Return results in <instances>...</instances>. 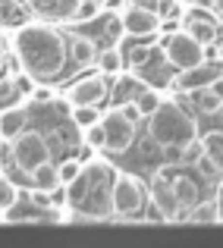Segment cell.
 <instances>
[{"instance_id": "obj_1", "label": "cell", "mask_w": 223, "mask_h": 248, "mask_svg": "<svg viewBox=\"0 0 223 248\" xmlns=\"http://www.w3.org/2000/svg\"><path fill=\"white\" fill-rule=\"evenodd\" d=\"M16 60L32 82H54L66 69V38L50 25H19L16 31Z\"/></svg>"}, {"instance_id": "obj_2", "label": "cell", "mask_w": 223, "mask_h": 248, "mask_svg": "<svg viewBox=\"0 0 223 248\" xmlns=\"http://www.w3.org/2000/svg\"><path fill=\"white\" fill-rule=\"evenodd\" d=\"M148 132H151V139H154L157 145H163V148H170V145L182 148L186 141L195 139V123H192V116H189L179 104L160 101L154 107V113H151Z\"/></svg>"}, {"instance_id": "obj_3", "label": "cell", "mask_w": 223, "mask_h": 248, "mask_svg": "<svg viewBox=\"0 0 223 248\" xmlns=\"http://www.w3.org/2000/svg\"><path fill=\"white\" fill-rule=\"evenodd\" d=\"M142 207H145V188H142V182L129 173H116L113 182H110V211L116 217H135Z\"/></svg>"}, {"instance_id": "obj_4", "label": "cell", "mask_w": 223, "mask_h": 248, "mask_svg": "<svg viewBox=\"0 0 223 248\" xmlns=\"http://www.w3.org/2000/svg\"><path fill=\"white\" fill-rule=\"evenodd\" d=\"M10 145H13V164L22 173H32L41 160H48V141L35 129H22L19 135L10 139Z\"/></svg>"}, {"instance_id": "obj_5", "label": "cell", "mask_w": 223, "mask_h": 248, "mask_svg": "<svg viewBox=\"0 0 223 248\" xmlns=\"http://www.w3.org/2000/svg\"><path fill=\"white\" fill-rule=\"evenodd\" d=\"M163 57H167L170 66L189 69V66L205 60V44H198L189 31H173V35H167V41H163Z\"/></svg>"}, {"instance_id": "obj_6", "label": "cell", "mask_w": 223, "mask_h": 248, "mask_svg": "<svg viewBox=\"0 0 223 248\" xmlns=\"http://www.w3.org/2000/svg\"><path fill=\"white\" fill-rule=\"evenodd\" d=\"M101 126H104V148L110 154H123L135 139V123L123 113L120 107L107 110V116H101Z\"/></svg>"}, {"instance_id": "obj_7", "label": "cell", "mask_w": 223, "mask_h": 248, "mask_svg": "<svg viewBox=\"0 0 223 248\" xmlns=\"http://www.w3.org/2000/svg\"><path fill=\"white\" fill-rule=\"evenodd\" d=\"M66 97H69L73 107H85V104L88 107H101L104 97H110V82L104 76H85V79L69 85Z\"/></svg>"}, {"instance_id": "obj_8", "label": "cell", "mask_w": 223, "mask_h": 248, "mask_svg": "<svg viewBox=\"0 0 223 248\" xmlns=\"http://www.w3.org/2000/svg\"><path fill=\"white\" fill-rule=\"evenodd\" d=\"M82 0H22L29 16L44 19V22H73Z\"/></svg>"}, {"instance_id": "obj_9", "label": "cell", "mask_w": 223, "mask_h": 248, "mask_svg": "<svg viewBox=\"0 0 223 248\" xmlns=\"http://www.w3.org/2000/svg\"><path fill=\"white\" fill-rule=\"evenodd\" d=\"M182 22H186V31H189V35H192L198 44H214V41H217V35H220L217 16H211L205 6H195V10H189Z\"/></svg>"}, {"instance_id": "obj_10", "label": "cell", "mask_w": 223, "mask_h": 248, "mask_svg": "<svg viewBox=\"0 0 223 248\" xmlns=\"http://www.w3.org/2000/svg\"><path fill=\"white\" fill-rule=\"evenodd\" d=\"M123 29L129 31V35H139V38H148L154 35L157 29H160V16H157L154 10H145V6H126V13H123Z\"/></svg>"}, {"instance_id": "obj_11", "label": "cell", "mask_w": 223, "mask_h": 248, "mask_svg": "<svg viewBox=\"0 0 223 248\" xmlns=\"http://www.w3.org/2000/svg\"><path fill=\"white\" fill-rule=\"evenodd\" d=\"M151 201H154V207L163 214V220L186 217V211L179 207V201H176L173 186H170L167 176H154V182H151Z\"/></svg>"}, {"instance_id": "obj_12", "label": "cell", "mask_w": 223, "mask_h": 248, "mask_svg": "<svg viewBox=\"0 0 223 248\" xmlns=\"http://www.w3.org/2000/svg\"><path fill=\"white\" fill-rule=\"evenodd\" d=\"M223 73V66H217V63H195V66L182 69L179 76H176V88L182 91H195V88H205V85H211L217 76Z\"/></svg>"}, {"instance_id": "obj_13", "label": "cell", "mask_w": 223, "mask_h": 248, "mask_svg": "<svg viewBox=\"0 0 223 248\" xmlns=\"http://www.w3.org/2000/svg\"><path fill=\"white\" fill-rule=\"evenodd\" d=\"M170 186H173V195H176V201H179L182 211H186V207H192L195 201H201V192H198V186H195L192 176L179 173V176H173V179H170Z\"/></svg>"}, {"instance_id": "obj_14", "label": "cell", "mask_w": 223, "mask_h": 248, "mask_svg": "<svg viewBox=\"0 0 223 248\" xmlns=\"http://www.w3.org/2000/svg\"><path fill=\"white\" fill-rule=\"evenodd\" d=\"M25 123H29V110L25 107H6L3 113H0V139L19 135L25 129Z\"/></svg>"}, {"instance_id": "obj_15", "label": "cell", "mask_w": 223, "mask_h": 248, "mask_svg": "<svg viewBox=\"0 0 223 248\" xmlns=\"http://www.w3.org/2000/svg\"><path fill=\"white\" fill-rule=\"evenodd\" d=\"M25 22H29V10L22 6V0H0V25L19 29Z\"/></svg>"}, {"instance_id": "obj_16", "label": "cell", "mask_w": 223, "mask_h": 248, "mask_svg": "<svg viewBox=\"0 0 223 248\" xmlns=\"http://www.w3.org/2000/svg\"><path fill=\"white\" fill-rule=\"evenodd\" d=\"M29 179H32V186L35 188H44V192H50V188L60 182V176H57V167L50 164V160H41L35 170L29 173Z\"/></svg>"}, {"instance_id": "obj_17", "label": "cell", "mask_w": 223, "mask_h": 248, "mask_svg": "<svg viewBox=\"0 0 223 248\" xmlns=\"http://www.w3.org/2000/svg\"><path fill=\"white\" fill-rule=\"evenodd\" d=\"M186 220L189 223H220V217H217V204H214V198L211 201H195L192 207H189V214H186Z\"/></svg>"}, {"instance_id": "obj_18", "label": "cell", "mask_w": 223, "mask_h": 248, "mask_svg": "<svg viewBox=\"0 0 223 248\" xmlns=\"http://www.w3.org/2000/svg\"><path fill=\"white\" fill-rule=\"evenodd\" d=\"M201 151H205V157L211 160L214 167L223 170V132H207L205 139H201Z\"/></svg>"}, {"instance_id": "obj_19", "label": "cell", "mask_w": 223, "mask_h": 248, "mask_svg": "<svg viewBox=\"0 0 223 248\" xmlns=\"http://www.w3.org/2000/svg\"><path fill=\"white\" fill-rule=\"evenodd\" d=\"M192 101H195V107H198L201 113H217V107H220L223 97L214 94L211 85H205V88H195V91H192Z\"/></svg>"}, {"instance_id": "obj_20", "label": "cell", "mask_w": 223, "mask_h": 248, "mask_svg": "<svg viewBox=\"0 0 223 248\" xmlns=\"http://www.w3.org/2000/svg\"><path fill=\"white\" fill-rule=\"evenodd\" d=\"M97 66H101V73H107L110 79H113V76H120V69H123V54L116 47H107L101 57H97Z\"/></svg>"}, {"instance_id": "obj_21", "label": "cell", "mask_w": 223, "mask_h": 248, "mask_svg": "<svg viewBox=\"0 0 223 248\" xmlns=\"http://www.w3.org/2000/svg\"><path fill=\"white\" fill-rule=\"evenodd\" d=\"M151 57H154V47L151 44H132V47L126 50V57H123V63H129V66H148Z\"/></svg>"}, {"instance_id": "obj_22", "label": "cell", "mask_w": 223, "mask_h": 248, "mask_svg": "<svg viewBox=\"0 0 223 248\" xmlns=\"http://www.w3.org/2000/svg\"><path fill=\"white\" fill-rule=\"evenodd\" d=\"M73 57H76L79 66H88V63L97 57L95 41H88V38H73Z\"/></svg>"}, {"instance_id": "obj_23", "label": "cell", "mask_w": 223, "mask_h": 248, "mask_svg": "<svg viewBox=\"0 0 223 248\" xmlns=\"http://www.w3.org/2000/svg\"><path fill=\"white\" fill-rule=\"evenodd\" d=\"M19 201V192H16V182L10 176H0V211H10L13 204Z\"/></svg>"}, {"instance_id": "obj_24", "label": "cell", "mask_w": 223, "mask_h": 248, "mask_svg": "<svg viewBox=\"0 0 223 248\" xmlns=\"http://www.w3.org/2000/svg\"><path fill=\"white\" fill-rule=\"evenodd\" d=\"M160 104V97H157V91H148V88H142L139 94H135V107H139V113L142 116H151L154 113V107Z\"/></svg>"}, {"instance_id": "obj_25", "label": "cell", "mask_w": 223, "mask_h": 248, "mask_svg": "<svg viewBox=\"0 0 223 248\" xmlns=\"http://www.w3.org/2000/svg\"><path fill=\"white\" fill-rule=\"evenodd\" d=\"M139 91H142V85L135 82V79H120V88L113 91L116 107H120V104H126V101H132V94H139Z\"/></svg>"}, {"instance_id": "obj_26", "label": "cell", "mask_w": 223, "mask_h": 248, "mask_svg": "<svg viewBox=\"0 0 223 248\" xmlns=\"http://www.w3.org/2000/svg\"><path fill=\"white\" fill-rule=\"evenodd\" d=\"M73 120H76L79 129H85V126H91V123L101 120V113H97V107H88V104H85V107H76L73 110Z\"/></svg>"}, {"instance_id": "obj_27", "label": "cell", "mask_w": 223, "mask_h": 248, "mask_svg": "<svg viewBox=\"0 0 223 248\" xmlns=\"http://www.w3.org/2000/svg\"><path fill=\"white\" fill-rule=\"evenodd\" d=\"M97 13H101V0H82V3H79V10H76V19H73V22H91Z\"/></svg>"}, {"instance_id": "obj_28", "label": "cell", "mask_w": 223, "mask_h": 248, "mask_svg": "<svg viewBox=\"0 0 223 248\" xmlns=\"http://www.w3.org/2000/svg\"><path fill=\"white\" fill-rule=\"evenodd\" d=\"M79 173H82V164H79L76 157H73V160H63V164L57 167V176H60V182H63V186H66V182H73Z\"/></svg>"}, {"instance_id": "obj_29", "label": "cell", "mask_w": 223, "mask_h": 248, "mask_svg": "<svg viewBox=\"0 0 223 248\" xmlns=\"http://www.w3.org/2000/svg\"><path fill=\"white\" fill-rule=\"evenodd\" d=\"M85 145L88 148H104V126H101V120L91 123V126H85Z\"/></svg>"}, {"instance_id": "obj_30", "label": "cell", "mask_w": 223, "mask_h": 248, "mask_svg": "<svg viewBox=\"0 0 223 248\" xmlns=\"http://www.w3.org/2000/svg\"><path fill=\"white\" fill-rule=\"evenodd\" d=\"M48 198H50V207H63V204H66V186L57 182V186L48 192Z\"/></svg>"}, {"instance_id": "obj_31", "label": "cell", "mask_w": 223, "mask_h": 248, "mask_svg": "<svg viewBox=\"0 0 223 248\" xmlns=\"http://www.w3.org/2000/svg\"><path fill=\"white\" fill-rule=\"evenodd\" d=\"M13 88H16L19 94H29V91H32V76L16 73V79H13Z\"/></svg>"}, {"instance_id": "obj_32", "label": "cell", "mask_w": 223, "mask_h": 248, "mask_svg": "<svg viewBox=\"0 0 223 248\" xmlns=\"http://www.w3.org/2000/svg\"><path fill=\"white\" fill-rule=\"evenodd\" d=\"M50 97H54V91L48 88V82H44L41 88H35V91H32V101H35V104H48Z\"/></svg>"}, {"instance_id": "obj_33", "label": "cell", "mask_w": 223, "mask_h": 248, "mask_svg": "<svg viewBox=\"0 0 223 248\" xmlns=\"http://www.w3.org/2000/svg\"><path fill=\"white\" fill-rule=\"evenodd\" d=\"M214 204H217V217H220V223H223V182H220V188H217V198H214Z\"/></svg>"}, {"instance_id": "obj_34", "label": "cell", "mask_w": 223, "mask_h": 248, "mask_svg": "<svg viewBox=\"0 0 223 248\" xmlns=\"http://www.w3.org/2000/svg\"><path fill=\"white\" fill-rule=\"evenodd\" d=\"M211 91H214V94H217V97H223V73H220L217 79L211 82Z\"/></svg>"}, {"instance_id": "obj_35", "label": "cell", "mask_w": 223, "mask_h": 248, "mask_svg": "<svg viewBox=\"0 0 223 248\" xmlns=\"http://www.w3.org/2000/svg\"><path fill=\"white\" fill-rule=\"evenodd\" d=\"M132 6H145V10H154L157 6V0H129Z\"/></svg>"}, {"instance_id": "obj_36", "label": "cell", "mask_w": 223, "mask_h": 248, "mask_svg": "<svg viewBox=\"0 0 223 248\" xmlns=\"http://www.w3.org/2000/svg\"><path fill=\"white\" fill-rule=\"evenodd\" d=\"M3 60H6V41H3V35H0V69H3Z\"/></svg>"}, {"instance_id": "obj_37", "label": "cell", "mask_w": 223, "mask_h": 248, "mask_svg": "<svg viewBox=\"0 0 223 248\" xmlns=\"http://www.w3.org/2000/svg\"><path fill=\"white\" fill-rule=\"evenodd\" d=\"M214 47H217V57H223V35H217V41H214Z\"/></svg>"}, {"instance_id": "obj_38", "label": "cell", "mask_w": 223, "mask_h": 248, "mask_svg": "<svg viewBox=\"0 0 223 248\" xmlns=\"http://www.w3.org/2000/svg\"><path fill=\"white\" fill-rule=\"evenodd\" d=\"M211 6H214V10H217V16L223 19V0H214V3H211Z\"/></svg>"}, {"instance_id": "obj_39", "label": "cell", "mask_w": 223, "mask_h": 248, "mask_svg": "<svg viewBox=\"0 0 223 248\" xmlns=\"http://www.w3.org/2000/svg\"><path fill=\"white\" fill-rule=\"evenodd\" d=\"M217 113H220V116H223V101H220V107H217Z\"/></svg>"}]
</instances>
